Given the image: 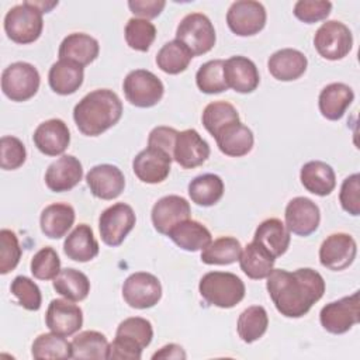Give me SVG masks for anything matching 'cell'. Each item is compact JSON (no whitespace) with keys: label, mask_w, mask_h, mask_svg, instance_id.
I'll use <instances>...</instances> for the list:
<instances>
[{"label":"cell","mask_w":360,"mask_h":360,"mask_svg":"<svg viewBox=\"0 0 360 360\" xmlns=\"http://www.w3.org/2000/svg\"><path fill=\"white\" fill-rule=\"evenodd\" d=\"M266 288L276 309L287 318H301L325 292V280L314 269L294 271L273 269L266 277Z\"/></svg>","instance_id":"cell-1"},{"label":"cell","mask_w":360,"mask_h":360,"mask_svg":"<svg viewBox=\"0 0 360 360\" xmlns=\"http://www.w3.org/2000/svg\"><path fill=\"white\" fill-rule=\"evenodd\" d=\"M122 115V103L110 89L87 93L73 108L77 129L86 136H98L114 127Z\"/></svg>","instance_id":"cell-2"},{"label":"cell","mask_w":360,"mask_h":360,"mask_svg":"<svg viewBox=\"0 0 360 360\" xmlns=\"http://www.w3.org/2000/svg\"><path fill=\"white\" fill-rule=\"evenodd\" d=\"M153 338L152 323L141 316L124 319L115 332V339L108 346L107 359L139 360L142 350Z\"/></svg>","instance_id":"cell-3"},{"label":"cell","mask_w":360,"mask_h":360,"mask_svg":"<svg viewBox=\"0 0 360 360\" xmlns=\"http://www.w3.org/2000/svg\"><path fill=\"white\" fill-rule=\"evenodd\" d=\"M201 297L214 307L232 308L245 297V284L233 273L210 271L204 274L198 284Z\"/></svg>","instance_id":"cell-4"},{"label":"cell","mask_w":360,"mask_h":360,"mask_svg":"<svg viewBox=\"0 0 360 360\" xmlns=\"http://www.w3.org/2000/svg\"><path fill=\"white\" fill-rule=\"evenodd\" d=\"M42 11L31 1L11 7L4 17V31L15 44H31L37 41L44 28Z\"/></svg>","instance_id":"cell-5"},{"label":"cell","mask_w":360,"mask_h":360,"mask_svg":"<svg viewBox=\"0 0 360 360\" xmlns=\"http://www.w3.org/2000/svg\"><path fill=\"white\" fill-rule=\"evenodd\" d=\"M176 39L186 45L193 56H198L214 48L217 35L211 20L205 14L190 13L179 22Z\"/></svg>","instance_id":"cell-6"},{"label":"cell","mask_w":360,"mask_h":360,"mask_svg":"<svg viewBox=\"0 0 360 360\" xmlns=\"http://www.w3.org/2000/svg\"><path fill=\"white\" fill-rule=\"evenodd\" d=\"M122 90L129 104L139 108H149L162 100L165 86L155 73L145 69H135L125 76Z\"/></svg>","instance_id":"cell-7"},{"label":"cell","mask_w":360,"mask_h":360,"mask_svg":"<svg viewBox=\"0 0 360 360\" xmlns=\"http://www.w3.org/2000/svg\"><path fill=\"white\" fill-rule=\"evenodd\" d=\"M41 77L37 68L28 62H14L1 73V90L11 101H27L39 89Z\"/></svg>","instance_id":"cell-8"},{"label":"cell","mask_w":360,"mask_h":360,"mask_svg":"<svg viewBox=\"0 0 360 360\" xmlns=\"http://www.w3.org/2000/svg\"><path fill=\"white\" fill-rule=\"evenodd\" d=\"M314 46L316 52L328 60L343 59L353 46L352 31L343 22L329 20L316 30Z\"/></svg>","instance_id":"cell-9"},{"label":"cell","mask_w":360,"mask_h":360,"mask_svg":"<svg viewBox=\"0 0 360 360\" xmlns=\"http://www.w3.org/2000/svg\"><path fill=\"white\" fill-rule=\"evenodd\" d=\"M136 222L135 212L125 202H115L105 208L98 218V231L101 240L108 246H120Z\"/></svg>","instance_id":"cell-10"},{"label":"cell","mask_w":360,"mask_h":360,"mask_svg":"<svg viewBox=\"0 0 360 360\" xmlns=\"http://www.w3.org/2000/svg\"><path fill=\"white\" fill-rule=\"evenodd\" d=\"M359 291L326 304L319 312V321L325 330L333 335H342L350 330L360 319Z\"/></svg>","instance_id":"cell-11"},{"label":"cell","mask_w":360,"mask_h":360,"mask_svg":"<svg viewBox=\"0 0 360 360\" xmlns=\"http://www.w3.org/2000/svg\"><path fill=\"white\" fill-rule=\"evenodd\" d=\"M266 8L253 0H238L226 13V24L238 37H250L260 32L266 25Z\"/></svg>","instance_id":"cell-12"},{"label":"cell","mask_w":360,"mask_h":360,"mask_svg":"<svg viewBox=\"0 0 360 360\" xmlns=\"http://www.w3.org/2000/svg\"><path fill=\"white\" fill-rule=\"evenodd\" d=\"M122 297L131 308H152L162 298L160 281L156 276L146 271L132 273L122 284Z\"/></svg>","instance_id":"cell-13"},{"label":"cell","mask_w":360,"mask_h":360,"mask_svg":"<svg viewBox=\"0 0 360 360\" xmlns=\"http://www.w3.org/2000/svg\"><path fill=\"white\" fill-rule=\"evenodd\" d=\"M357 245L352 235L338 232L329 235L319 248V262L332 271L347 269L356 259Z\"/></svg>","instance_id":"cell-14"},{"label":"cell","mask_w":360,"mask_h":360,"mask_svg":"<svg viewBox=\"0 0 360 360\" xmlns=\"http://www.w3.org/2000/svg\"><path fill=\"white\" fill-rule=\"evenodd\" d=\"M285 226L298 236L314 233L321 222L319 207L307 197H295L288 201L284 212Z\"/></svg>","instance_id":"cell-15"},{"label":"cell","mask_w":360,"mask_h":360,"mask_svg":"<svg viewBox=\"0 0 360 360\" xmlns=\"http://www.w3.org/2000/svg\"><path fill=\"white\" fill-rule=\"evenodd\" d=\"M45 323L53 333L72 336L83 326V311L70 300H52L45 314Z\"/></svg>","instance_id":"cell-16"},{"label":"cell","mask_w":360,"mask_h":360,"mask_svg":"<svg viewBox=\"0 0 360 360\" xmlns=\"http://www.w3.org/2000/svg\"><path fill=\"white\" fill-rule=\"evenodd\" d=\"M172 160L173 158L166 152L148 146L134 158L132 170L141 181L158 184L166 180L169 176Z\"/></svg>","instance_id":"cell-17"},{"label":"cell","mask_w":360,"mask_h":360,"mask_svg":"<svg viewBox=\"0 0 360 360\" xmlns=\"http://www.w3.org/2000/svg\"><path fill=\"white\" fill-rule=\"evenodd\" d=\"M190 215L191 208L188 201L176 194L158 200L150 212L153 228L162 235H167L169 231L179 222L190 219Z\"/></svg>","instance_id":"cell-18"},{"label":"cell","mask_w":360,"mask_h":360,"mask_svg":"<svg viewBox=\"0 0 360 360\" xmlns=\"http://www.w3.org/2000/svg\"><path fill=\"white\" fill-rule=\"evenodd\" d=\"M86 183L94 197L101 200H114L124 191L125 177L117 166L103 163L89 170L86 174Z\"/></svg>","instance_id":"cell-19"},{"label":"cell","mask_w":360,"mask_h":360,"mask_svg":"<svg viewBox=\"0 0 360 360\" xmlns=\"http://www.w3.org/2000/svg\"><path fill=\"white\" fill-rule=\"evenodd\" d=\"M210 145L193 128L184 129L177 134L173 159L183 169H194L201 166L210 156Z\"/></svg>","instance_id":"cell-20"},{"label":"cell","mask_w":360,"mask_h":360,"mask_svg":"<svg viewBox=\"0 0 360 360\" xmlns=\"http://www.w3.org/2000/svg\"><path fill=\"white\" fill-rule=\"evenodd\" d=\"M82 177L83 166L80 160L72 155H62L48 166L45 184L53 193H63L76 187Z\"/></svg>","instance_id":"cell-21"},{"label":"cell","mask_w":360,"mask_h":360,"mask_svg":"<svg viewBox=\"0 0 360 360\" xmlns=\"http://www.w3.org/2000/svg\"><path fill=\"white\" fill-rule=\"evenodd\" d=\"M37 149L46 156L62 155L70 143L68 125L59 118H51L41 122L32 135Z\"/></svg>","instance_id":"cell-22"},{"label":"cell","mask_w":360,"mask_h":360,"mask_svg":"<svg viewBox=\"0 0 360 360\" xmlns=\"http://www.w3.org/2000/svg\"><path fill=\"white\" fill-rule=\"evenodd\" d=\"M224 77L228 89L246 94L257 89L260 83L259 70L255 62L246 56H231L224 65Z\"/></svg>","instance_id":"cell-23"},{"label":"cell","mask_w":360,"mask_h":360,"mask_svg":"<svg viewBox=\"0 0 360 360\" xmlns=\"http://www.w3.org/2000/svg\"><path fill=\"white\" fill-rule=\"evenodd\" d=\"M98 41L84 32H72L59 45L58 56L60 60L73 62L82 68L90 65L98 56Z\"/></svg>","instance_id":"cell-24"},{"label":"cell","mask_w":360,"mask_h":360,"mask_svg":"<svg viewBox=\"0 0 360 360\" xmlns=\"http://www.w3.org/2000/svg\"><path fill=\"white\" fill-rule=\"evenodd\" d=\"M218 149L231 158L248 155L253 148V132L240 121H233L221 128L215 135Z\"/></svg>","instance_id":"cell-25"},{"label":"cell","mask_w":360,"mask_h":360,"mask_svg":"<svg viewBox=\"0 0 360 360\" xmlns=\"http://www.w3.org/2000/svg\"><path fill=\"white\" fill-rule=\"evenodd\" d=\"M308 66L307 56L292 48L276 51L267 60L270 75L280 82H291L300 79Z\"/></svg>","instance_id":"cell-26"},{"label":"cell","mask_w":360,"mask_h":360,"mask_svg":"<svg viewBox=\"0 0 360 360\" xmlns=\"http://www.w3.org/2000/svg\"><path fill=\"white\" fill-rule=\"evenodd\" d=\"M353 100L354 93L350 86L345 83H330L321 90L318 105L322 117L329 121H338L345 115Z\"/></svg>","instance_id":"cell-27"},{"label":"cell","mask_w":360,"mask_h":360,"mask_svg":"<svg viewBox=\"0 0 360 360\" xmlns=\"http://www.w3.org/2000/svg\"><path fill=\"white\" fill-rule=\"evenodd\" d=\"M300 180L307 191L319 197L329 195L336 186L332 166L322 160L307 162L300 170Z\"/></svg>","instance_id":"cell-28"},{"label":"cell","mask_w":360,"mask_h":360,"mask_svg":"<svg viewBox=\"0 0 360 360\" xmlns=\"http://www.w3.org/2000/svg\"><path fill=\"white\" fill-rule=\"evenodd\" d=\"M98 242L87 224H79L63 242L65 255L75 262H90L98 255Z\"/></svg>","instance_id":"cell-29"},{"label":"cell","mask_w":360,"mask_h":360,"mask_svg":"<svg viewBox=\"0 0 360 360\" xmlns=\"http://www.w3.org/2000/svg\"><path fill=\"white\" fill-rule=\"evenodd\" d=\"M167 236L183 250L197 252L207 248L211 242V232L205 225L194 219H186L174 225Z\"/></svg>","instance_id":"cell-30"},{"label":"cell","mask_w":360,"mask_h":360,"mask_svg":"<svg viewBox=\"0 0 360 360\" xmlns=\"http://www.w3.org/2000/svg\"><path fill=\"white\" fill-rule=\"evenodd\" d=\"M290 231L278 218L264 219L255 231L253 240L263 246L273 257L284 255L290 246Z\"/></svg>","instance_id":"cell-31"},{"label":"cell","mask_w":360,"mask_h":360,"mask_svg":"<svg viewBox=\"0 0 360 360\" xmlns=\"http://www.w3.org/2000/svg\"><path fill=\"white\" fill-rule=\"evenodd\" d=\"M75 210L66 202L46 205L39 217L41 231L51 239H59L68 233L75 222Z\"/></svg>","instance_id":"cell-32"},{"label":"cell","mask_w":360,"mask_h":360,"mask_svg":"<svg viewBox=\"0 0 360 360\" xmlns=\"http://www.w3.org/2000/svg\"><path fill=\"white\" fill-rule=\"evenodd\" d=\"M83 79L84 72L82 66L60 59L51 66L48 73V82L51 89L60 96H69L76 93L83 84Z\"/></svg>","instance_id":"cell-33"},{"label":"cell","mask_w":360,"mask_h":360,"mask_svg":"<svg viewBox=\"0 0 360 360\" xmlns=\"http://www.w3.org/2000/svg\"><path fill=\"white\" fill-rule=\"evenodd\" d=\"M274 262L276 257L255 240L248 243L239 256L240 270L252 280L266 278L273 270Z\"/></svg>","instance_id":"cell-34"},{"label":"cell","mask_w":360,"mask_h":360,"mask_svg":"<svg viewBox=\"0 0 360 360\" xmlns=\"http://www.w3.org/2000/svg\"><path fill=\"white\" fill-rule=\"evenodd\" d=\"M224 190L222 179L214 173L200 174L188 183V195L191 201L201 207L217 204L222 198Z\"/></svg>","instance_id":"cell-35"},{"label":"cell","mask_w":360,"mask_h":360,"mask_svg":"<svg viewBox=\"0 0 360 360\" xmlns=\"http://www.w3.org/2000/svg\"><path fill=\"white\" fill-rule=\"evenodd\" d=\"M53 288L66 300L79 302L89 295L90 281L84 273L72 267H66L62 269L53 278Z\"/></svg>","instance_id":"cell-36"},{"label":"cell","mask_w":360,"mask_h":360,"mask_svg":"<svg viewBox=\"0 0 360 360\" xmlns=\"http://www.w3.org/2000/svg\"><path fill=\"white\" fill-rule=\"evenodd\" d=\"M193 59V53L180 41L166 42L156 55L158 68L167 75H179L184 72Z\"/></svg>","instance_id":"cell-37"},{"label":"cell","mask_w":360,"mask_h":360,"mask_svg":"<svg viewBox=\"0 0 360 360\" xmlns=\"http://www.w3.org/2000/svg\"><path fill=\"white\" fill-rule=\"evenodd\" d=\"M269 316L262 305H252L240 312L236 323L238 335L245 343L259 340L267 330Z\"/></svg>","instance_id":"cell-38"},{"label":"cell","mask_w":360,"mask_h":360,"mask_svg":"<svg viewBox=\"0 0 360 360\" xmlns=\"http://www.w3.org/2000/svg\"><path fill=\"white\" fill-rule=\"evenodd\" d=\"M240 252H242V245L236 238L221 236L202 249L200 259L205 264L228 266L239 260Z\"/></svg>","instance_id":"cell-39"},{"label":"cell","mask_w":360,"mask_h":360,"mask_svg":"<svg viewBox=\"0 0 360 360\" xmlns=\"http://www.w3.org/2000/svg\"><path fill=\"white\" fill-rule=\"evenodd\" d=\"M72 343V359H107L108 340L97 330H84L73 338Z\"/></svg>","instance_id":"cell-40"},{"label":"cell","mask_w":360,"mask_h":360,"mask_svg":"<svg viewBox=\"0 0 360 360\" xmlns=\"http://www.w3.org/2000/svg\"><path fill=\"white\" fill-rule=\"evenodd\" d=\"M34 359H69L72 357V343L58 333L39 335L31 347Z\"/></svg>","instance_id":"cell-41"},{"label":"cell","mask_w":360,"mask_h":360,"mask_svg":"<svg viewBox=\"0 0 360 360\" xmlns=\"http://www.w3.org/2000/svg\"><path fill=\"white\" fill-rule=\"evenodd\" d=\"M225 60L214 59L202 63L195 73L197 87L205 94L222 93L228 89L224 77Z\"/></svg>","instance_id":"cell-42"},{"label":"cell","mask_w":360,"mask_h":360,"mask_svg":"<svg viewBox=\"0 0 360 360\" xmlns=\"http://www.w3.org/2000/svg\"><path fill=\"white\" fill-rule=\"evenodd\" d=\"M202 125L214 136L225 125L240 121L236 108L228 101H212L202 111Z\"/></svg>","instance_id":"cell-43"},{"label":"cell","mask_w":360,"mask_h":360,"mask_svg":"<svg viewBox=\"0 0 360 360\" xmlns=\"http://www.w3.org/2000/svg\"><path fill=\"white\" fill-rule=\"evenodd\" d=\"M124 35L131 49L146 52L156 38V27L149 20L132 17L125 25Z\"/></svg>","instance_id":"cell-44"},{"label":"cell","mask_w":360,"mask_h":360,"mask_svg":"<svg viewBox=\"0 0 360 360\" xmlns=\"http://www.w3.org/2000/svg\"><path fill=\"white\" fill-rule=\"evenodd\" d=\"M30 267L35 278L53 280L60 271V259L53 248L45 246L34 255Z\"/></svg>","instance_id":"cell-45"},{"label":"cell","mask_w":360,"mask_h":360,"mask_svg":"<svg viewBox=\"0 0 360 360\" xmlns=\"http://www.w3.org/2000/svg\"><path fill=\"white\" fill-rule=\"evenodd\" d=\"M11 294L17 298L18 304L28 311H38L42 304L39 287L25 276H17L10 285Z\"/></svg>","instance_id":"cell-46"},{"label":"cell","mask_w":360,"mask_h":360,"mask_svg":"<svg viewBox=\"0 0 360 360\" xmlns=\"http://www.w3.org/2000/svg\"><path fill=\"white\" fill-rule=\"evenodd\" d=\"M17 235L10 229L0 231V274H7L17 267L21 259Z\"/></svg>","instance_id":"cell-47"},{"label":"cell","mask_w":360,"mask_h":360,"mask_svg":"<svg viewBox=\"0 0 360 360\" xmlns=\"http://www.w3.org/2000/svg\"><path fill=\"white\" fill-rule=\"evenodd\" d=\"M0 166L3 170H15L21 167L27 159L24 143L11 135L0 139Z\"/></svg>","instance_id":"cell-48"},{"label":"cell","mask_w":360,"mask_h":360,"mask_svg":"<svg viewBox=\"0 0 360 360\" xmlns=\"http://www.w3.org/2000/svg\"><path fill=\"white\" fill-rule=\"evenodd\" d=\"M332 10V3L328 0H298L294 4V15L305 22L314 24L325 20Z\"/></svg>","instance_id":"cell-49"},{"label":"cell","mask_w":360,"mask_h":360,"mask_svg":"<svg viewBox=\"0 0 360 360\" xmlns=\"http://www.w3.org/2000/svg\"><path fill=\"white\" fill-rule=\"evenodd\" d=\"M339 201L342 208L353 215H360V174L353 173L346 177L340 186Z\"/></svg>","instance_id":"cell-50"},{"label":"cell","mask_w":360,"mask_h":360,"mask_svg":"<svg viewBox=\"0 0 360 360\" xmlns=\"http://www.w3.org/2000/svg\"><path fill=\"white\" fill-rule=\"evenodd\" d=\"M177 134L179 131H176L172 127H165V125L156 127L149 132L148 146L158 148L173 158V149H174Z\"/></svg>","instance_id":"cell-51"},{"label":"cell","mask_w":360,"mask_h":360,"mask_svg":"<svg viewBox=\"0 0 360 360\" xmlns=\"http://www.w3.org/2000/svg\"><path fill=\"white\" fill-rule=\"evenodd\" d=\"M165 0H129L128 7L132 14L143 20L156 18L165 8Z\"/></svg>","instance_id":"cell-52"},{"label":"cell","mask_w":360,"mask_h":360,"mask_svg":"<svg viewBox=\"0 0 360 360\" xmlns=\"http://www.w3.org/2000/svg\"><path fill=\"white\" fill-rule=\"evenodd\" d=\"M187 354L184 352V349L180 346V345H176V343H169V345H165L163 347H160L158 352H155L152 354V359L153 360H158V359H165V360H170V359H186Z\"/></svg>","instance_id":"cell-53"}]
</instances>
